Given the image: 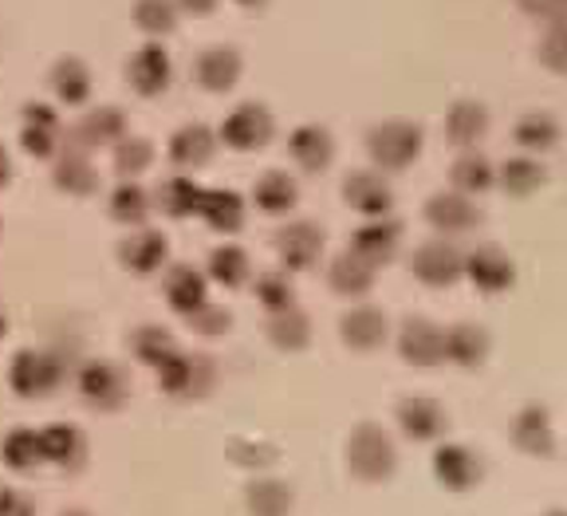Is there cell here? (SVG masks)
<instances>
[{
  "instance_id": "57",
  "label": "cell",
  "mask_w": 567,
  "mask_h": 516,
  "mask_svg": "<svg viewBox=\"0 0 567 516\" xmlns=\"http://www.w3.org/2000/svg\"><path fill=\"white\" fill-rule=\"evenodd\" d=\"M544 516H567V508H551V513H544Z\"/></svg>"
},
{
  "instance_id": "14",
  "label": "cell",
  "mask_w": 567,
  "mask_h": 516,
  "mask_svg": "<svg viewBox=\"0 0 567 516\" xmlns=\"http://www.w3.org/2000/svg\"><path fill=\"white\" fill-rule=\"evenodd\" d=\"M276 257L288 272H308L323 257V229L316 221H292L276 233Z\"/></svg>"
},
{
  "instance_id": "48",
  "label": "cell",
  "mask_w": 567,
  "mask_h": 516,
  "mask_svg": "<svg viewBox=\"0 0 567 516\" xmlns=\"http://www.w3.org/2000/svg\"><path fill=\"white\" fill-rule=\"evenodd\" d=\"M186 328L197 331V336H205V339L225 336V331L233 328V312H229V308H221V303L205 300L202 308H197V312L186 316Z\"/></svg>"
},
{
  "instance_id": "20",
  "label": "cell",
  "mask_w": 567,
  "mask_h": 516,
  "mask_svg": "<svg viewBox=\"0 0 567 516\" xmlns=\"http://www.w3.org/2000/svg\"><path fill=\"white\" fill-rule=\"evenodd\" d=\"M55 166H52V182L60 194H71V197H91L99 189V169L91 166V154L83 146H75L63 134V146L55 154Z\"/></svg>"
},
{
  "instance_id": "42",
  "label": "cell",
  "mask_w": 567,
  "mask_h": 516,
  "mask_svg": "<svg viewBox=\"0 0 567 516\" xmlns=\"http://www.w3.org/2000/svg\"><path fill=\"white\" fill-rule=\"evenodd\" d=\"M513 138H516V146H524V151H532V154L551 151V146L559 143L556 115H548V111H528V115L516 118Z\"/></svg>"
},
{
  "instance_id": "11",
  "label": "cell",
  "mask_w": 567,
  "mask_h": 516,
  "mask_svg": "<svg viewBox=\"0 0 567 516\" xmlns=\"http://www.w3.org/2000/svg\"><path fill=\"white\" fill-rule=\"evenodd\" d=\"M485 477V462L477 450L457 442H445L434 450V481L450 493H470L477 481Z\"/></svg>"
},
{
  "instance_id": "37",
  "label": "cell",
  "mask_w": 567,
  "mask_h": 516,
  "mask_svg": "<svg viewBox=\"0 0 567 516\" xmlns=\"http://www.w3.org/2000/svg\"><path fill=\"white\" fill-rule=\"evenodd\" d=\"M197 197H202V186L189 174H174L154 189V209H162L174 221H186V217L197 214Z\"/></svg>"
},
{
  "instance_id": "4",
  "label": "cell",
  "mask_w": 567,
  "mask_h": 516,
  "mask_svg": "<svg viewBox=\"0 0 567 516\" xmlns=\"http://www.w3.org/2000/svg\"><path fill=\"white\" fill-rule=\"evenodd\" d=\"M75 386H80L83 402L99 414H115L131 402V374L123 371L111 359H91V363L80 367L75 374Z\"/></svg>"
},
{
  "instance_id": "3",
  "label": "cell",
  "mask_w": 567,
  "mask_h": 516,
  "mask_svg": "<svg viewBox=\"0 0 567 516\" xmlns=\"http://www.w3.org/2000/svg\"><path fill=\"white\" fill-rule=\"evenodd\" d=\"M154 379H158V391L169 399H205L217 386V363L209 355H189L177 348L174 355L154 367Z\"/></svg>"
},
{
  "instance_id": "26",
  "label": "cell",
  "mask_w": 567,
  "mask_h": 516,
  "mask_svg": "<svg viewBox=\"0 0 567 516\" xmlns=\"http://www.w3.org/2000/svg\"><path fill=\"white\" fill-rule=\"evenodd\" d=\"M123 134H131V126H126V115L118 107H91L87 115L80 118V123L71 126V143L83 146V151H99V146H115Z\"/></svg>"
},
{
  "instance_id": "50",
  "label": "cell",
  "mask_w": 567,
  "mask_h": 516,
  "mask_svg": "<svg viewBox=\"0 0 567 516\" xmlns=\"http://www.w3.org/2000/svg\"><path fill=\"white\" fill-rule=\"evenodd\" d=\"M516 4H520L524 17L544 20V24H559V20H567V0H516Z\"/></svg>"
},
{
  "instance_id": "44",
  "label": "cell",
  "mask_w": 567,
  "mask_h": 516,
  "mask_svg": "<svg viewBox=\"0 0 567 516\" xmlns=\"http://www.w3.org/2000/svg\"><path fill=\"white\" fill-rule=\"evenodd\" d=\"M111 162H115L118 178H142V174L154 166V143L151 138H138V134H123L115 143Z\"/></svg>"
},
{
  "instance_id": "22",
  "label": "cell",
  "mask_w": 567,
  "mask_h": 516,
  "mask_svg": "<svg viewBox=\"0 0 567 516\" xmlns=\"http://www.w3.org/2000/svg\"><path fill=\"white\" fill-rule=\"evenodd\" d=\"M399 245H402V225L390 221V217H367V225H359L351 233V252L374 268L390 265V260L399 257Z\"/></svg>"
},
{
  "instance_id": "49",
  "label": "cell",
  "mask_w": 567,
  "mask_h": 516,
  "mask_svg": "<svg viewBox=\"0 0 567 516\" xmlns=\"http://www.w3.org/2000/svg\"><path fill=\"white\" fill-rule=\"evenodd\" d=\"M536 55H540V63L548 68V72L567 75V20H559V24H548V32L540 37V48H536Z\"/></svg>"
},
{
  "instance_id": "41",
  "label": "cell",
  "mask_w": 567,
  "mask_h": 516,
  "mask_svg": "<svg viewBox=\"0 0 567 516\" xmlns=\"http://www.w3.org/2000/svg\"><path fill=\"white\" fill-rule=\"evenodd\" d=\"M450 182L457 194H485V189L496 186V169L485 154L477 151H461V158L450 166Z\"/></svg>"
},
{
  "instance_id": "35",
  "label": "cell",
  "mask_w": 567,
  "mask_h": 516,
  "mask_svg": "<svg viewBox=\"0 0 567 516\" xmlns=\"http://www.w3.org/2000/svg\"><path fill=\"white\" fill-rule=\"evenodd\" d=\"M252 202H257L260 214L284 217V214H292L296 202H300V186H296L292 174H284V169H268V174H260L257 178V186H252Z\"/></svg>"
},
{
  "instance_id": "33",
  "label": "cell",
  "mask_w": 567,
  "mask_h": 516,
  "mask_svg": "<svg viewBox=\"0 0 567 516\" xmlns=\"http://www.w3.org/2000/svg\"><path fill=\"white\" fill-rule=\"evenodd\" d=\"M488 351H493V339H488V331L481 323H453V328H445V359L450 363L473 371V367L485 363Z\"/></svg>"
},
{
  "instance_id": "19",
  "label": "cell",
  "mask_w": 567,
  "mask_h": 516,
  "mask_svg": "<svg viewBox=\"0 0 567 516\" xmlns=\"http://www.w3.org/2000/svg\"><path fill=\"white\" fill-rule=\"evenodd\" d=\"M339 339L351 351H379L390 339V320L374 303H354L339 316Z\"/></svg>"
},
{
  "instance_id": "53",
  "label": "cell",
  "mask_w": 567,
  "mask_h": 516,
  "mask_svg": "<svg viewBox=\"0 0 567 516\" xmlns=\"http://www.w3.org/2000/svg\"><path fill=\"white\" fill-rule=\"evenodd\" d=\"M9 182H12V154L0 146V189L9 186Z\"/></svg>"
},
{
  "instance_id": "6",
  "label": "cell",
  "mask_w": 567,
  "mask_h": 516,
  "mask_svg": "<svg viewBox=\"0 0 567 516\" xmlns=\"http://www.w3.org/2000/svg\"><path fill=\"white\" fill-rule=\"evenodd\" d=\"M410 272H414L425 288H450L465 277V252L445 237L425 240V245L414 249V257H410Z\"/></svg>"
},
{
  "instance_id": "55",
  "label": "cell",
  "mask_w": 567,
  "mask_h": 516,
  "mask_svg": "<svg viewBox=\"0 0 567 516\" xmlns=\"http://www.w3.org/2000/svg\"><path fill=\"white\" fill-rule=\"evenodd\" d=\"M60 516H91V513H87V508H63Z\"/></svg>"
},
{
  "instance_id": "17",
  "label": "cell",
  "mask_w": 567,
  "mask_h": 516,
  "mask_svg": "<svg viewBox=\"0 0 567 516\" xmlns=\"http://www.w3.org/2000/svg\"><path fill=\"white\" fill-rule=\"evenodd\" d=\"M343 202L359 217H390L394 189L382 178V169H354L343 178Z\"/></svg>"
},
{
  "instance_id": "31",
  "label": "cell",
  "mask_w": 567,
  "mask_h": 516,
  "mask_svg": "<svg viewBox=\"0 0 567 516\" xmlns=\"http://www.w3.org/2000/svg\"><path fill=\"white\" fill-rule=\"evenodd\" d=\"M374 272H379V268L367 265L363 257H354V252L347 249L328 265V285H331V292L343 296V300H363L374 288Z\"/></svg>"
},
{
  "instance_id": "47",
  "label": "cell",
  "mask_w": 567,
  "mask_h": 516,
  "mask_svg": "<svg viewBox=\"0 0 567 516\" xmlns=\"http://www.w3.org/2000/svg\"><path fill=\"white\" fill-rule=\"evenodd\" d=\"M276 457H280V450L265 437H233L229 442V462L245 465V469H268Z\"/></svg>"
},
{
  "instance_id": "13",
  "label": "cell",
  "mask_w": 567,
  "mask_h": 516,
  "mask_svg": "<svg viewBox=\"0 0 567 516\" xmlns=\"http://www.w3.org/2000/svg\"><path fill=\"white\" fill-rule=\"evenodd\" d=\"M166 260H169V240L158 229L138 225V229H131L118 240V265L126 272H134V277H154V272L166 268Z\"/></svg>"
},
{
  "instance_id": "23",
  "label": "cell",
  "mask_w": 567,
  "mask_h": 516,
  "mask_svg": "<svg viewBox=\"0 0 567 516\" xmlns=\"http://www.w3.org/2000/svg\"><path fill=\"white\" fill-rule=\"evenodd\" d=\"M162 296H166L169 312L186 320L189 312H197L209 300V277L194 265H169L166 277H162Z\"/></svg>"
},
{
  "instance_id": "45",
  "label": "cell",
  "mask_w": 567,
  "mask_h": 516,
  "mask_svg": "<svg viewBox=\"0 0 567 516\" xmlns=\"http://www.w3.org/2000/svg\"><path fill=\"white\" fill-rule=\"evenodd\" d=\"M177 4L174 0H138L134 4V24H138L142 37H151V40H162L169 37L177 28Z\"/></svg>"
},
{
  "instance_id": "56",
  "label": "cell",
  "mask_w": 567,
  "mask_h": 516,
  "mask_svg": "<svg viewBox=\"0 0 567 516\" xmlns=\"http://www.w3.org/2000/svg\"><path fill=\"white\" fill-rule=\"evenodd\" d=\"M4 331H9V320H4V312H0V339H4Z\"/></svg>"
},
{
  "instance_id": "36",
  "label": "cell",
  "mask_w": 567,
  "mask_h": 516,
  "mask_svg": "<svg viewBox=\"0 0 567 516\" xmlns=\"http://www.w3.org/2000/svg\"><path fill=\"white\" fill-rule=\"evenodd\" d=\"M0 462L12 473H35L44 465V450H40V430L17 426L0 437Z\"/></svg>"
},
{
  "instance_id": "1",
  "label": "cell",
  "mask_w": 567,
  "mask_h": 516,
  "mask_svg": "<svg viewBox=\"0 0 567 516\" xmlns=\"http://www.w3.org/2000/svg\"><path fill=\"white\" fill-rule=\"evenodd\" d=\"M347 469L351 477L367 481V485H379V481H390L394 469H399V445L379 422H359L347 437Z\"/></svg>"
},
{
  "instance_id": "46",
  "label": "cell",
  "mask_w": 567,
  "mask_h": 516,
  "mask_svg": "<svg viewBox=\"0 0 567 516\" xmlns=\"http://www.w3.org/2000/svg\"><path fill=\"white\" fill-rule=\"evenodd\" d=\"M252 292H257L265 312H280V308L296 303V285H292V277H288V268H268V272H260V277L252 280Z\"/></svg>"
},
{
  "instance_id": "7",
  "label": "cell",
  "mask_w": 567,
  "mask_h": 516,
  "mask_svg": "<svg viewBox=\"0 0 567 516\" xmlns=\"http://www.w3.org/2000/svg\"><path fill=\"white\" fill-rule=\"evenodd\" d=\"M394 422H399L402 437L414 445L442 442L445 430H450V414H445L442 402L430 399V394H410V399H402L399 410H394Z\"/></svg>"
},
{
  "instance_id": "16",
  "label": "cell",
  "mask_w": 567,
  "mask_h": 516,
  "mask_svg": "<svg viewBox=\"0 0 567 516\" xmlns=\"http://www.w3.org/2000/svg\"><path fill=\"white\" fill-rule=\"evenodd\" d=\"M508 434H513L516 450L528 454V457H551L556 454V426H551L548 406H540V402H528V406L516 410Z\"/></svg>"
},
{
  "instance_id": "43",
  "label": "cell",
  "mask_w": 567,
  "mask_h": 516,
  "mask_svg": "<svg viewBox=\"0 0 567 516\" xmlns=\"http://www.w3.org/2000/svg\"><path fill=\"white\" fill-rule=\"evenodd\" d=\"M126 348H131V355L138 359V363L158 367L162 359H169L177 351V339L169 336V328H162V323H142V328L131 331Z\"/></svg>"
},
{
  "instance_id": "25",
  "label": "cell",
  "mask_w": 567,
  "mask_h": 516,
  "mask_svg": "<svg viewBox=\"0 0 567 516\" xmlns=\"http://www.w3.org/2000/svg\"><path fill=\"white\" fill-rule=\"evenodd\" d=\"M240 68H245V63H240L237 48L217 44V48H205L194 60V80L202 83L205 91H213V95H229L240 83Z\"/></svg>"
},
{
  "instance_id": "29",
  "label": "cell",
  "mask_w": 567,
  "mask_h": 516,
  "mask_svg": "<svg viewBox=\"0 0 567 516\" xmlns=\"http://www.w3.org/2000/svg\"><path fill=\"white\" fill-rule=\"evenodd\" d=\"M217 154V134L205 123H186L169 138V162L177 169H205Z\"/></svg>"
},
{
  "instance_id": "40",
  "label": "cell",
  "mask_w": 567,
  "mask_h": 516,
  "mask_svg": "<svg viewBox=\"0 0 567 516\" xmlns=\"http://www.w3.org/2000/svg\"><path fill=\"white\" fill-rule=\"evenodd\" d=\"M544 182H548V169L536 158H528V154L501 162V169H496V186L505 189L508 197H532Z\"/></svg>"
},
{
  "instance_id": "38",
  "label": "cell",
  "mask_w": 567,
  "mask_h": 516,
  "mask_svg": "<svg viewBox=\"0 0 567 516\" xmlns=\"http://www.w3.org/2000/svg\"><path fill=\"white\" fill-rule=\"evenodd\" d=\"M205 277L221 288H245L252 280V260L240 245H217L209 252V265H205Z\"/></svg>"
},
{
  "instance_id": "18",
  "label": "cell",
  "mask_w": 567,
  "mask_h": 516,
  "mask_svg": "<svg viewBox=\"0 0 567 516\" xmlns=\"http://www.w3.org/2000/svg\"><path fill=\"white\" fill-rule=\"evenodd\" d=\"M425 221H430V229L442 233V237H461V233H473L481 225V209L473 205L470 194H457V189H450V194H434L430 202H425Z\"/></svg>"
},
{
  "instance_id": "5",
  "label": "cell",
  "mask_w": 567,
  "mask_h": 516,
  "mask_svg": "<svg viewBox=\"0 0 567 516\" xmlns=\"http://www.w3.org/2000/svg\"><path fill=\"white\" fill-rule=\"evenodd\" d=\"M63 379H68V371H63V363L52 351L24 348V351H17L9 363V386L20 399H48Z\"/></svg>"
},
{
  "instance_id": "51",
  "label": "cell",
  "mask_w": 567,
  "mask_h": 516,
  "mask_svg": "<svg viewBox=\"0 0 567 516\" xmlns=\"http://www.w3.org/2000/svg\"><path fill=\"white\" fill-rule=\"evenodd\" d=\"M0 516H35V505L28 500V493L0 489Z\"/></svg>"
},
{
  "instance_id": "9",
  "label": "cell",
  "mask_w": 567,
  "mask_h": 516,
  "mask_svg": "<svg viewBox=\"0 0 567 516\" xmlns=\"http://www.w3.org/2000/svg\"><path fill=\"white\" fill-rule=\"evenodd\" d=\"M465 277L477 292L501 296L516 285V265L501 245H477L473 252H465Z\"/></svg>"
},
{
  "instance_id": "2",
  "label": "cell",
  "mask_w": 567,
  "mask_h": 516,
  "mask_svg": "<svg viewBox=\"0 0 567 516\" xmlns=\"http://www.w3.org/2000/svg\"><path fill=\"white\" fill-rule=\"evenodd\" d=\"M422 143V126L410 123V118H386V123H374L367 131V154L382 174H399L410 162H417Z\"/></svg>"
},
{
  "instance_id": "27",
  "label": "cell",
  "mask_w": 567,
  "mask_h": 516,
  "mask_svg": "<svg viewBox=\"0 0 567 516\" xmlns=\"http://www.w3.org/2000/svg\"><path fill=\"white\" fill-rule=\"evenodd\" d=\"M197 217H202L213 233L233 237V233L245 229V197L233 194V189H202V197H197Z\"/></svg>"
},
{
  "instance_id": "15",
  "label": "cell",
  "mask_w": 567,
  "mask_h": 516,
  "mask_svg": "<svg viewBox=\"0 0 567 516\" xmlns=\"http://www.w3.org/2000/svg\"><path fill=\"white\" fill-rule=\"evenodd\" d=\"M169 80H174V63H169V52L158 40L142 44L138 52L126 60V83H131V91H138L142 99L162 95V91L169 87Z\"/></svg>"
},
{
  "instance_id": "8",
  "label": "cell",
  "mask_w": 567,
  "mask_h": 516,
  "mask_svg": "<svg viewBox=\"0 0 567 516\" xmlns=\"http://www.w3.org/2000/svg\"><path fill=\"white\" fill-rule=\"evenodd\" d=\"M272 111L265 103H240L237 111H229L221 123V143L229 151H240V154H252V151H265L272 143Z\"/></svg>"
},
{
  "instance_id": "52",
  "label": "cell",
  "mask_w": 567,
  "mask_h": 516,
  "mask_svg": "<svg viewBox=\"0 0 567 516\" xmlns=\"http://www.w3.org/2000/svg\"><path fill=\"white\" fill-rule=\"evenodd\" d=\"M177 4V12H186V17H209L221 0H174Z\"/></svg>"
},
{
  "instance_id": "24",
  "label": "cell",
  "mask_w": 567,
  "mask_h": 516,
  "mask_svg": "<svg viewBox=\"0 0 567 516\" xmlns=\"http://www.w3.org/2000/svg\"><path fill=\"white\" fill-rule=\"evenodd\" d=\"M288 154H292V162L303 174H323L336 162V138H331L328 126L303 123L288 134Z\"/></svg>"
},
{
  "instance_id": "30",
  "label": "cell",
  "mask_w": 567,
  "mask_h": 516,
  "mask_svg": "<svg viewBox=\"0 0 567 516\" xmlns=\"http://www.w3.org/2000/svg\"><path fill=\"white\" fill-rule=\"evenodd\" d=\"M265 336L276 351L296 355V351H303L311 343V316L303 312L300 303H288V308H280V312H268Z\"/></svg>"
},
{
  "instance_id": "21",
  "label": "cell",
  "mask_w": 567,
  "mask_h": 516,
  "mask_svg": "<svg viewBox=\"0 0 567 516\" xmlns=\"http://www.w3.org/2000/svg\"><path fill=\"white\" fill-rule=\"evenodd\" d=\"M40 450H44V465L60 473H80L87 465V434L68 422H52L40 430Z\"/></svg>"
},
{
  "instance_id": "58",
  "label": "cell",
  "mask_w": 567,
  "mask_h": 516,
  "mask_svg": "<svg viewBox=\"0 0 567 516\" xmlns=\"http://www.w3.org/2000/svg\"><path fill=\"white\" fill-rule=\"evenodd\" d=\"M0 229H4V221H0Z\"/></svg>"
},
{
  "instance_id": "32",
  "label": "cell",
  "mask_w": 567,
  "mask_h": 516,
  "mask_svg": "<svg viewBox=\"0 0 567 516\" xmlns=\"http://www.w3.org/2000/svg\"><path fill=\"white\" fill-rule=\"evenodd\" d=\"M296 493L280 477H252L245 485V513L248 516H292Z\"/></svg>"
},
{
  "instance_id": "28",
  "label": "cell",
  "mask_w": 567,
  "mask_h": 516,
  "mask_svg": "<svg viewBox=\"0 0 567 516\" xmlns=\"http://www.w3.org/2000/svg\"><path fill=\"white\" fill-rule=\"evenodd\" d=\"M488 134V107L477 99H457L450 111H445V138H450L457 151H473Z\"/></svg>"
},
{
  "instance_id": "10",
  "label": "cell",
  "mask_w": 567,
  "mask_h": 516,
  "mask_svg": "<svg viewBox=\"0 0 567 516\" xmlns=\"http://www.w3.org/2000/svg\"><path fill=\"white\" fill-rule=\"evenodd\" d=\"M20 146H24L28 158L35 162H52L63 146V123L55 115V107L48 103H28L24 123H20Z\"/></svg>"
},
{
  "instance_id": "12",
  "label": "cell",
  "mask_w": 567,
  "mask_h": 516,
  "mask_svg": "<svg viewBox=\"0 0 567 516\" xmlns=\"http://www.w3.org/2000/svg\"><path fill=\"white\" fill-rule=\"evenodd\" d=\"M399 355L410 367H437L445 359V328L425 316H406L399 328Z\"/></svg>"
},
{
  "instance_id": "39",
  "label": "cell",
  "mask_w": 567,
  "mask_h": 516,
  "mask_svg": "<svg viewBox=\"0 0 567 516\" xmlns=\"http://www.w3.org/2000/svg\"><path fill=\"white\" fill-rule=\"evenodd\" d=\"M151 209H154V197L138 186V178H118V186L111 189V217L118 225L138 229V225H146Z\"/></svg>"
},
{
  "instance_id": "54",
  "label": "cell",
  "mask_w": 567,
  "mask_h": 516,
  "mask_svg": "<svg viewBox=\"0 0 567 516\" xmlns=\"http://www.w3.org/2000/svg\"><path fill=\"white\" fill-rule=\"evenodd\" d=\"M233 4H240L245 12H260L268 4V0H233Z\"/></svg>"
},
{
  "instance_id": "34",
  "label": "cell",
  "mask_w": 567,
  "mask_h": 516,
  "mask_svg": "<svg viewBox=\"0 0 567 516\" xmlns=\"http://www.w3.org/2000/svg\"><path fill=\"white\" fill-rule=\"evenodd\" d=\"M52 95L60 99L63 107H87L91 99V68L80 55H63L52 68Z\"/></svg>"
}]
</instances>
